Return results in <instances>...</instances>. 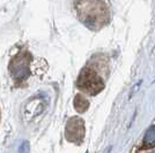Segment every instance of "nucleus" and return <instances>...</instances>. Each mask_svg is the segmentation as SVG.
Returning a JSON list of instances; mask_svg holds the SVG:
<instances>
[{
  "instance_id": "nucleus-1",
  "label": "nucleus",
  "mask_w": 155,
  "mask_h": 153,
  "mask_svg": "<svg viewBox=\"0 0 155 153\" xmlns=\"http://www.w3.org/2000/svg\"><path fill=\"white\" fill-rule=\"evenodd\" d=\"M74 8L79 20L89 29H100L109 21V9L103 0H78Z\"/></svg>"
},
{
  "instance_id": "nucleus-2",
  "label": "nucleus",
  "mask_w": 155,
  "mask_h": 153,
  "mask_svg": "<svg viewBox=\"0 0 155 153\" xmlns=\"http://www.w3.org/2000/svg\"><path fill=\"white\" fill-rule=\"evenodd\" d=\"M9 71L16 81L26 80L29 75V54L22 52L14 57L9 64Z\"/></svg>"
},
{
  "instance_id": "nucleus-3",
  "label": "nucleus",
  "mask_w": 155,
  "mask_h": 153,
  "mask_svg": "<svg viewBox=\"0 0 155 153\" xmlns=\"http://www.w3.org/2000/svg\"><path fill=\"white\" fill-rule=\"evenodd\" d=\"M78 85L80 89H84V91L89 92L91 95L97 93L100 90L103 89V82L100 78L98 75H96L94 71L89 69L82 70L81 75L79 77Z\"/></svg>"
},
{
  "instance_id": "nucleus-4",
  "label": "nucleus",
  "mask_w": 155,
  "mask_h": 153,
  "mask_svg": "<svg viewBox=\"0 0 155 153\" xmlns=\"http://www.w3.org/2000/svg\"><path fill=\"white\" fill-rule=\"evenodd\" d=\"M143 146L146 148L155 146V126H152L146 131V135L143 137Z\"/></svg>"
},
{
  "instance_id": "nucleus-5",
  "label": "nucleus",
  "mask_w": 155,
  "mask_h": 153,
  "mask_svg": "<svg viewBox=\"0 0 155 153\" xmlns=\"http://www.w3.org/2000/svg\"><path fill=\"white\" fill-rule=\"evenodd\" d=\"M30 150V144L28 140H23L21 143V145L19 146V153H29Z\"/></svg>"
},
{
  "instance_id": "nucleus-6",
  "label": "nucleus",
  "mask_w": 155,
  "mask_h": 153,
  "mask_svg": "<svg viewBox=\"0 0 155 153\" xmlns=\"http://www.w3.org/2000/svg\"><path fill=\"white\" fill-rule=\"evenodd\" d=\"M152 153H155V152H152Z\"/></svg>"
}]
</instances>
